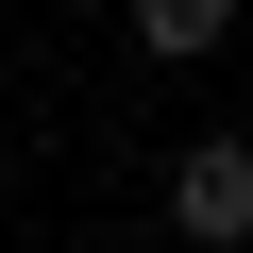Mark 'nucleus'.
I'll return each instance as SVG.
<instances>
[{
    "label": "nucleus",
    "instance_id": "obj_1",
    "mask_svg": "<svg viewBox=\"0 0 253 253\" xmlns=\"http://www.w3.org/2000/svg\"><path fill=\"white\" fill-rule=\"evenodd\" d=\"M169 219H186V253H236V236H253V135H186Z\"/></svg>",
    "mask_w": 253,
    "mask_h": 253
},
{
    "label": "nucleus",
    "instance_id": "obj_2",
    "mask_svg": "<svg viewBox=\"0 0 253 253\" xmlns=\"http://www.w3.org/2000/svg\"><path fill=\"white\" fill-rule=\"evenodd\" d=\"M219 34H236V0H135V51L152 68H203Z\"/></svg>",
    "mask_w": 253,
    "mask_h": 253
}]
</instances>
